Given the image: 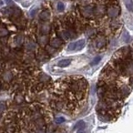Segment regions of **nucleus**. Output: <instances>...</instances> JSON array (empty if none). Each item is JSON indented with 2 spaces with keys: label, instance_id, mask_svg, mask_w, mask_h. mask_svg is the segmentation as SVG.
<instances>
[{
  "label": "nucleus",
  "instance_id": "nucleus-3",
  "mask_svg": "<svg viewBox=\"0 0 133 133\" xmlns=\"http://www.w3.org/2000/svg\"><path fill=\"white\" fill-rule=\"evenodd\" d=\"M80 13L82 16L85 18H91L94 17L93 14V6L87 5V6H82L80 8Z\"/></svg>",
  "mask_w": 133,
  "mask_h": 133
},
{
  "label": "nucleus",
  "instance_id": "nucleus-20",
  "mask_svg": "<svg viewBox=\"0 0 133 133\" xmlns=\"http://www.w3.org/2000/svg\"><path fill=\"white\" fill-rule=\"evenodd\" d=\"M57 9L58 11H60V12H62V11L64 10L65 9V5H64V4H63V3H62V2L58 3L57 5Z\"/></svg>",
  "mask_w": 133,
  "mask_h": 133
},
{
  "label": "nucleus",
  "instance_id": "nucleus-10",
  "mask_svg": "<svg viewBox=\"0 0 133 133\" xmlns=\"http://www.w3.org/2000/svg\"><path fill=\"white\" fill-rule=\"evenodd\" d=\"M51 18V13L48 10H43L39 14V18L43 21H48Z\"/></svg>",
  "mask_w": 133,
  "mask_h": 133
},
{
  "label": "nucleus",
  "instance_id": "nucleus-8",
  "mask_svg": "<svg viewBox=\"0 0 133 133\" xmlns=\"http://www.w3.org/2000/svg\"><path fill=\"white\" fill-rule=\"evenodd\" d=\"M51 32V25L49 23H43L40 27V32L42 35H48Z\"/></svg>",
  "mask_w": 133,
  "mask_h": 133
},
{
  "label": "nucleus",
  "instance_id": "nucleus-19",
  "mask_svg": "<svg viewBox=\"0 0 133 133\" xmlns=\"http://www.w3.org/2000/svg\"><path fill=\"white\" fill-rule=\"evenodd\" d=\"M123 40L125 43H128L130 41H131V37H130V35L128 34V32H124L123 33Z\"/></svg>",
  "mask_w": 133,
  "mask_h": 133
},
{
  "label": "nucleus",
  "instance_id": "nucleus-16",
  "mask_svg": "<svg viewBox=\"0 0 133 133\" xmlns=\"http://www.w3.org/2000/svg\"><path fill=\"white\" fill-rule=\"evenodd\" d=\"M86 34H87L88 37H93V36L96 34V31L93 27H88V28L86 29Z\"/></svg>",
  "mask_w": 133,
  "mask_h": 133
},
{
  "label": "nucleus",
  "instance_id": "nucleus-23",
  "mask_svg": "<svg viewBox=\"0 0 133 133\" xmlns=\"http://www.w3.org/2000/svg\"><path fill=\"white\" fill-rule=\"evenodd\" d=\"M68 51H73V50H76V43H71L68 46Z\"/></svg>",
  "mask_w": 133,
  "mask_h": 133
},
{
  "label": "nucleus",
  "instance_id": "nucleus-11",
  "mask_svg": "<svg viewBox=\"0 0 133 133\" xmlns=\"http://www.w3.org/2000/svg\"><path fill=\"white\" fill-rule=\"evenodd\" d=\"M48 43H49V39L46 35H42L38 38V43L40 44V45L46 46V44H48Z\"/></svg>",
  "mask_w": 133,
  "mask_h": 133
},
{
  "label": "nucleus",
  "instance_id": "nucleus-6",
  "mask_svg": "<svg viewBox=\"0 0 133 133\" xmlns=\"http://www.w3.org/2000/svg\"><path fill=\"white\" fill-rule=\"evenodd\" d=\"M107 44V39L104 36H100V37L96 38L95 41V46L97 49L103 48Z\"/></svg>",
  "mask_w": 133,
  "mask_h": 133
},
{
  "label": "nucleus",
  "instance_id": "nucleus-9",
  "mask_svg": "<svg viewBox=\"0 0 133 133\" xmlns=\"http://www.w3.org/2000/svg\"><path fill=\"white\" fill-rule=\"evenodd\" d=\"M26 50L28 52H33L37 49V44L32 40H28L26 43Z\"/></svg>",
  "mask_w": 133,
  "mask_h": 133
},
{
  "label": "nucleus",
  "instance_id": "nucleus-14",
  "mask_svg": "<svg viewBox=\"0 0 133 133\" xmlns=\"http://www.w3.org/2000/svg\"><path fill=\"white\" fill-rule=\"evenodd\" d=\"M23 42H24V38H23V36L21 34L17 36L14 39V43L17 46H22L23 44Z\"/></svg>",
  "mask_w": 133,
  "mask_h": 133
},
{
  "label": "nucleus",
  "instance_id": "nucleus-17",
  "mask_svg": "<svg viewBox=\"0 0 133 133\" xmlns=\"http://www.w3.org/2000/svg\"><path fill=\"white\" fill-rule=\"evenodd\" d=\"M126 7L130 12H133V1L132 0H126Z\"/></svg>",
  "mask_w": 133,
  "mask_h": 133
},
{
  "label": "nucleus",
  "instance_id": "nucleus-25",
  "mask_svg": "<svg viewBox=\"0 0 133 133\" xmlns=\"http://www.w3.org/2000/svg\"><path fill=\"white\" fill-rule=\"evenodd\" d=\"M15 1H19V0H15Z\"/></svg>",
  "mask_w": 133,
  "mask_h": 133
},
{
  "label": "nucleus",
  "instance_id": "nucleus-4",
  "mask_svg": "<svg viewBox=\"0 0 133 133\" xmlns=\"http://www.w3.org/2000/svg\"><path fill=\"white\" fill-rule=\"evenodd\" d=\"M107 7L104 4H97L93 6V14L94 17H102L106 14Z\"/></svg>",
  "mask_w": 133,
  "mask_h": 133
},
{
  "label": "nucleus",
  "instance_id": "nucleus-22",
  "mask_svg": "<svg viewBox=\"0 0 133 133\" xmlns=\"http://www.w3.org/2000/svg\"><path fill=\"white\" fill-rule=\"evenodd\" d=\"M101 60H102V57H100V56L96 57L92 60V62H91V66H95V65H96V64H98L99 62H100Z\"/></svg>",
  "mask_w": 133,
  "mask_h": 133
},
{
  "label": "nucleus",
  "instance_id": "nucleus-2",
  "mask_svg": "<svg viewBox=\"0 0 133 133\" xmlns=\"http://www.w3.org/2000/svg\"><path fill=\"white\" fill-rule=\"evenodd\" d=\"M107 17L112 19H114L118 18L119 15L121 14V8L116 5H112L107 8Z\"/></svg>",
  "mask_w": 133,
  "mask_h": 133
},
{
  "label": "nucleus",
  "instance_id": "nucleus-21",
  "mask_svg": "<svg viewBox=\"0 0 133 133\" xmlns=\"http://www.w3.org/2000/svg\"><path fill=\"white\" fill-rule=\"evenodd\" d=\"M92 0H81L80 2V4L81 6H87V5H91Z\"/></svg>",
  "mask_w": 133,
  "mask_h": 133
},
{
  "label": "nucleus",
  "instance_id": "nucleus-15",
  "mask_svg": "<svg viewBox=\"0 0 133 133\" xmlns=\"http://www.w3.org/2000/svg\"><path fill=\"white\" fill-rule=\"evenodd\" d=\"M84 47H85V40L84 39H81V40L76 42V50H77V51L82 50Z\"/></svg>",
  "mask_w": 133,
  "mask_h": 133
},
{
  "label": "nucleus",
  "instance_id": "nucleus-1",
  "mask_svg": "<svg viewBox=\"0 0 133 133\" xmlns=\"http://www.w3.org/2000/svg\"><path fill=\"white\" fill-rule=\"evenodd\" d=\"M87 94V80L82 77H69L54 84L50 106L57 112L76 116L84 108Z\"/></svg>",
  "mask_w": 133,
  "mask_h": 133
},
{
  "label": "nucleus",
  "instance_id": "nucleus-13",
  "mask_svg": "<svg viewBox=\"0 0 133 133\" xmlns=\"http://www.w3.org/2000/svg\"><path fill=\"white\" fill-rule=\"evenodd\" d=\"M120 26H121L120 21L117 20L116 18L112 19V21L110 23V27H111V28H112V30H116V29H118L119 27H120Z\"/></svg>",
  "mask_w": 133,
  "mask_h": 133
},
{
  "label": "nucleus",
  "instance_id": "nucleus-24",
  "mask_svg": "<svg viewBox=\"0 0 133 133\" xmlns=\"http://www.w3.org/2000/svg\"><path fill=\"white\" fill-rule=\"evenodd\" d=\"M130 57H131V59L133 60V50H132V51H131V55H130Z\"/></svg>",
  "mask_w": 133,
  "mask_h": 133
},
{
  "label": "nucleus",
  "instance_id": "nucleus-18",
  "mask_svg": "<svg viewBox=\"0 0 133 133\" xmlns=\"http://www.w3.org/2000/svg\"><path fill=\"white\" fill-rule=\"evenodd\" d=\"M9 34V32L5 27H0V38H4Z\"/></svg>",
  "mask_w": 133,
  "mask_h": 133
},
{
  "label": "nucleus",
  "instance_id": "nucleus-12",
  "mask_svg": "<svg viewBox=\"0 0 133 133\" xmlns=\"http://www.w3.org/2000/svg\"><path fill=\"white\" fill-rule=\"evenodd\" d=\"M72 60L68 59V58H65V59H62L61 61H59L57 63V66H60V68H66L71 64Z\"/></svg>",
  "mask_w": 133,
  "mask_h": 133
},
{
  "label": "nucleus",
  "instance_id": "nucleus-5",
  "mask_svg": "<svg viewBox=\"0 0 133 133\" xmlns=\"http://www.w3.org/2000/svg\"><path fill=\"white\" fill-rule=\"evenodd\" d=\"M13 77H14V75H13V72L11 70H6L4 71L2 74V80L4 81L5 83H9L13 81Z\"/></svg>",
  "mask_w": 133,
  "mask_h": 133
},
{
  "label": "nucleus",
  "instance_id": "nucleus-7",
  "mask_svg": "<svg viewBox=\"0 0 133 133\" xmlns=\"http://www.w3.org/2000/svg\"><path fill=\"white\" fill-rule=\"evenodd\" d=\"M49 45L53 48H59L62 45V41L59 38H52L51 40H49Z\"/></svg>",
  "mask_w": 133,
  "mask_h": 133
}]
</instances>
